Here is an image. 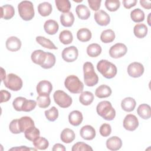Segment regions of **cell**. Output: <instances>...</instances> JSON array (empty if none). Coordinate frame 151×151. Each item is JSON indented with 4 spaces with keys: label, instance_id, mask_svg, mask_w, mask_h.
I'll list each match as a JSON object with an SVG mask.
<instances>
[{
    "label": "cell",
    "instance_id": "cell-12",
    "mask_svg": "<svg viewBox=\"0 0 151 151\" xmlns=\"http://www.w3.org/2000/svg\"><path fill=\"white\" fill-rule=\"evenodd\" d=\"M94 17L96 23L100 26H106L110 22L109 15L103 10H99L96 12Z\"/></svg>",
    "mask_w": 151,
    "mask_h": 151
},
{
    "label": "cell",
    "instance_id": "cell-47",
    "mask_svg": "<svg viewBox=\"0 0 151 151\" xmlns=\"http://www.w3.org/2000/svg\"><path fill=\"white\" fill-rule=\"evenodd\" d=\"M99 131L100 134L102 136L107 137L111 134V126L107 123H103L101 125Z\"/></svg>",
    "mask_w": 151,
    "mask_h": 151
},
{
    "label": "cell",
    "instance_id": "cell-25",
    "mask_svg": "<svg viewBox=\"0 0 151 151\" xmlns=\"http://www.w3.org/2000/svg\"><path fill=\"white\" fill-rule=\"evenodd\" d=\"M76 137L74 131L70 129H64L60 134V139L62 142L65 143H70L72 142Z\"/></svg>",
    "mask_w": 151,
    "mask_h": 151
},
{
    "label": "cell",
    "instance_id": "cell-9",
    "mask_svg": "<svg viewBox=\"0 0 151 151\" xmlns=\"http://www.w3.org/2000/svg\"><path fill=\"white\" fill-rule=\"evenodd\" d=\"M127 51V48L123 43H116L109 50V54L113 58H119L124 56Z\"/></svg>",
    "mask_w": 151,
    "mask_h": 151
},
{
    "label": "cell",
    "instance_id": "cell-20",
    "mask_svg": "<svg viewBox=\"0 0 151 151\" xmlns=\"http://www.w3.org/2000/svg\"><path fill=\"white\" fill-rule=\"evenodd\" d=\"M1 17L5 19H9L12 18L15 14V9L13 6L9 4L4 5L0 8Z\"/></svg>",
    "mask_w": 151,
    "mask_h": 151
},
{
    "label": "cell",
    "instance_id": "cell-27",
    "mask_svg": "<svg viewBox=\"0 0 151 151\" xmlns=\"http://www.w3.org/2000/svg\"><path fill=\"white\" fill-rule=\"evenodd\" d=\"M76 12L78 17L81 19H87L90 16V11L86 5H78L76 8Z\"/></svg>",
    "mask_w": 151,
    "mask_h": 151
},
{
    "label": "cell",
    "instance_id": "cell-52",
    "mask_svg": "<svg viewBox=\"0 0 151 151\" xmlns=\"http://www.w3.org/2000/svg\"><path fill=\"white\" fill-rule=\"evenodd\" d=\"M52 150L53 151H65V147L64 145L60 144V143H56L53 146V147L52 149Z\"/></svg>",
    "mask_w": 151,
    "mask_h": 151
},
{
    "label": "cell",
    "instance_id": "cell-30",
    "mask_svg": "<svg viewBox=\"0 0 151 151\" xmlns=\"http://www.w3.org/2000/svg\"><path fill=\"white\" fill-rule=\"evenodd\" d=\"M94 100V95L91 92L86 91L81 92L79 97L80 102L84 106H88L92 103Z\"/></svg>",
    "mask_w": 151,
    "mask_h": 151
},
{
    "label": "cell",
    "instance_id": "cell-7",
    "mask_svg": "<svg viewBox=\"0 0 151 151\" xmlns=\"http://www.w3.org/2000/svg\"><path fill=\"white\" fill-rule=\"evenodd\" d=\"M54 101L60 107L67 108L72 104V99L63 90H57L53 94Z\"/></svg>",
    "mask_w": 151,
    "mask_h": 151
},
{
    "label": "cell",
    "instance_id": "cell-41",
    "mask_svg": "<svg viewBox=\"0 0 151 151\" xmlns=\"http://www.w3.org/2000/svg\"><path fill=\"white\" fill-rule=\"evenodd\" d=\"M55 61H56V59H55V55L51 52H47L46 60L44 63L41 67L44 69L51 68L55 65Z\"/></svg>",
    "mask_w": 151,
    "mask_h": 151
},
{
    "label": "cell",
    "instance_id": "cell-11",
    "mask_svg": "<svg viewBox=\"0 0 151 151\" xmlns=\"http://www.w3.org/2000/svg\"><path fill=\"white\" fill-rule=\"evenodd\" d=\"M139 126V120L136 116L129 114L126 116L123 120V127L129 131L135 130Z\"/></svg>",
    "mask_w": 151,
    "mask_h": 151
},
{
    "label": "cell",
    "instance_id": "cell-50",
    "mask_svg": "<svg viewBox=\"0 0 151 151\" xmlns=\"http://www.w3.org/2000/svg\"><path fill=\"white\" fill-rule=\"evenodd\" d=\"M1 93V103H3V102H6L8 101L11 97V93L5 90H2L0 91Z\"/></svg>",
    "mask_w": 151,
    "mask_h": 151
},
{
    "label": "cell",
    "instance_id": "cell-55",
    "mask_svg": "<svg viewBox=\"0 0 151 151\" xmlns=\"http://www.w3.org/2000/svg\"><path fill=\"white\" fill-rule=\"evenodd\" d=\"M1 81H4L5 78H6V73H5V71L4 70V69L1 67Z\"/></svg>",
    "mask_w": 151,
    "mask_h": 151
},
{
    "label": "cell",
    "instance_id": "cell-17",
    "mask_svg": "<svg viewBox=\"0 0 151 151\" xmlns=\"http://www.w3.org/2000/svg\"><path fill=\"white\" fill-rule=\"evenodd\" d=\"M122 146V141L117 136H112L106 141V147L110 150H119Z\"/></svg>",
    "mask_w": 151,
    "mask_h": 151
},
{
    "label": "cell",
    "instance_id": "cell-56",
    "mask_svg": "<svg viewBox=\"0 0 151 151\" xmlns=\"http://www.w3.org/2000/svg\"><path fill=\"white\" fill-rule=\"evenodd\" d=\"M150 14H151V13H149V16H148V24H149V25H150V22H149V19H150Z\"/></svg>",
    "mask_w": 151,
    "mask_h": 151
},
{
    "label": "cell",
    "instance_id": "cell-42",
    "mask_svg": "<svg viewBox=\"0 0 151 151\" xmlns=\"http://www.w3.org/2000/svg\"><path fill=\"white\" fill-rule=\"evenodd\" d=\"M45 116L49 121L54 122L58 117V110L55 107L53 106L49 110L45 111Z\"/></svg>",
    "mask_w": 151,
    "mask_h": 151
},
{
    "label": "cell",
    "instance_id": "cell-2",
    "mask_svg": "<svg viewBox=\"0 0 151 151\" xmlns=\"http://www.w3.org/2000/svg\"><path fill=\"white\" fill-rule=\"evenodd\" d=\"M97 69L104 77L108 79L114 77L117 72L116 66L107 60H101L99 61Z\"/></svg>",
    "mask_w": 151,
    "mask_h": 151
},
{
    "label": "cell",
    "instance_id": "cell-24",
    "mask_svg": "<svg viewBox=\"0 0 151 151\" xmlns=\"http://www.w3.org/2000/svg\"><path fill=\"white\" fill-rule=\"evenodd\" d=\"M74 17L71 12L63 13L60 15V22L65 27H71L74 22Z\"/></svg>",
    "mask_w": 151,
    "mask_h": 151
},
{
    "label": "cell",
    "instance_id": "cell-32",
    "mask_svg": "<svg viewBox=\"0 0 151 151\" xmlns=\"http://www.w3.org/2000/svg\"><path fill=\"white\" fill-rule=\"evenodd\" d=\"M24 134L27 139L32 142L34 139L40 136V130L37 129L35 126H32L25 131Z\"/></svg>",
    "mask_w": 151,
    "mask_h": 151
},
{
    "label": "cell",
    "instance_id": "cell-1",
    "mask_svg": "<svg viewBox=\"0 0 151 151\" xmlns=\"http://www.w3.org/2000/svg\"><path fill=\"white\" fill-rule=\"evenodd\" d=\"M97 114L106 120H112L116 116V111L109 101H100L96 107Z\"/></svg>",
    "mask_w": 151,
    "mask_h": 151
},
{
    "label": "cell",
    "instance_id": "cell-38",
    "mask_svg": "<svg viewBox=\"0 0 151 151\" xmlns=\"http://www.w3.org/2000/svg\"><path fill=\"white\" fill-rule=\"evenodd\" d=\"M55 2L58 10L64 13L68 12L71 6L68 0H55Z\"/></svg>",
    "mask_w": 151,
    "mask_h": 151
},
{
    "label": "cell",
    "instance_id": "cell-14",
    "mask_svg": "<svg viewBox=\"0 0 151 151\" xmlns=\"http://www.w3.org/2000/svg\"><path fill=\"white\" fill-rule=\"evenodd\" d=\"M47 52L41 50H37L33 51L31 54V58L32 62L36 64L41 66L45 62L47 58Z\"/></svg>",
    "mask_w": 151,
    "mask_h": 151
},
{
    "label": "cell",
    "instance_id": "cell-40",
    "mask_svg": "<svg viewBox=\"0 0 151 151\" xmlns=\"http://www.w3.org/2000/svg\"><path fill=\"white\" fill-rule=\"evenodd\" d=\"M37 103L40 108L45 109L48 107L51 103L50 95L38 96L37 97Z\"/></svg>",
    "mask_w": 151,
    "mask_h": 151
},
{
    "label": "cell",
    "instance_id": "cell-3",
    "mask_svg": "<svg viewBox=\"0 0 151 151\" xmlns=\"http://www.w3.org/2000/svg\"><path fill=\"white\" fill-rule=\"evenodd\" d=\"M84 81L88 87H93L97 84L99 77L94 71L93 64L91 62H86L83 64Z\"/></svg>",
    "mask_w": 151,
    "mask_h": 151
},
{
    "label": "cell",
    "instance_id": "cell-29",
    "mask_svg": "<svg viewBox=\"0 0 151 151\" xmlns=\"http://www.w3.org/2000/svg\"><path fill=\"white\" fill-rule=\"evenodd\" d=\"M52 10V5L48 2H42L38 6V13L42 17L48 16L50 14H51Z\"/></svg>",
    "mask_w": 151,
    "mask_h": 151
},
{
    "label": "cell",
    "instance_id": "cell-33",
    "mask_svg": "<svg viewBox=\"0 0 151 151\" xmlns=\"http://www.w3.org/2000/svg\"><path fill=\"white\" fill-rule=\"evenodd\" d=\"M101 46L96 43H93L88 45L87 48V53L91 57H96L101 52Z\"/></svg>",
    "mask_w": 151,
    "mask_h": 151
},
{
    "label": "cell",
    "instance_id": "cell-5",
    "mask_svg": "<svg viewBox=\"0 0 151 151\" xmlns=\"http://www.w3.org/2000/svg\"><path fill=\"white\" fill-rule=\"evenodd\" d=\"M20 17L24 21L31 20L35 15L33 4L31 1H24L18 5Z\"/></svg>",
    "mask_w": 151,
    "mask_h": 151
},
{
    "label": "cell",
    "instance_id": "cell-28",
    "mask_svg": "<svg viewBox=\"0 0 151 151\" xmlns=\"http://www.w3.org/2000/svg\"><path fill=\"white\" fill-rule=\"evenodd\" d=\"M147 27L144 24H137L135 25L133 28L134 35L138 38H143L147 34Z\"/></svg>",
    "mask_w": 151,
    "mask_h": 151
},
{
    "label": "cell",
    "instance_id": "cell-26",
    "mask_svg": "<svg viewBox=\"0 0 151 151\" xmlns=\"http://www.w3.org/2000/svg\"><path fill=\"white\" fill-rule=\"evenodd\" d=\"M138 115L143 119H149L151 116L150 107L147 104H142L137 109Z\"/></svg>",
    "mask_w": 151,
    "mask_h": 151
},
{
    "label": "cell",
    "instance_id": "cell-21",
    "mask_svg": "<svg viewBox=\"0 0 151 151\" xmlns=\"http://www.w3.org/2000/svg\"><path fill=\"white\" fill-rule=\"evenodd\" d=\"M18 124L21 133H24L31 126H35L33 120L28 116H24L18 119Z\"/></svg>",
    "mask_w": 151,
    "mask_h": 151
},
{
    "label": "cell",
    "instance_id": "cell-35",
    "mask_svg": "<svg viewBox=\"0 0 151 151\" xmlns=\"http://www.w3.org/2000/svg\"><path fill=\"white\" fill-rule=\"evenodd\" d=\"M115 39V33L111 29H108L104 30L100 35V40L104 43H110Z\"/></svg>",
    "mask_w": 151,
    "mask_h": 151
},
{
    "label": "cell",
    "instance_id": "cell-43",
    "mask_svg": "<svg viewBox=\"0 0 151 151\" xmlns=\"http://www.w3.org/2000/svg\"><path fill=\"white\" fill-rule=\"evenodd\" d=\"M120 6L119 0H106L105 1L106 8L111 12L116 11Z\"/></svg>",
    "mask_w": 151,
    "mask_h": 151
},
{
    "label": "cell",
    "instance_id": "cell-36",
    "mask_svg": "<svg viewBox=\"0 0 151 151\" xmlns=\"http://www.w3.org/2000/svg\"><path fill=\"white\" fill-rule=\"evenodd\" d=\"M34 146L39 150H45L49 146V142L45 138L38 136L32 141Z\"/></svg>",
    "mask_w": 151,
    "mask_h": 151
},
{
    "label": "cell",
    "instance_id": "cell-48",
    "mask_svg": "<svg viewBox=\"0 0 151 151\" xmlns=\"http://www.w3.org/2000/svg\"><path fill=\"white\" fill-rule=\"evenodd\" d=\"M9 130L12 133L14 134H19L21 133L19 130V124H18V119H14L12 120L9 126Z\"/></svg>",
    "mask_w": 151,
    "mask_h": 151
},
{
    "label": "cell",
    "instance_id": "cell-49",
    "mask_svg": "<svg viewBox=\"0 0 151 151\" xmlns=\"http://www.w3.org/2000/svg\"><path fill=\"white\" fill-rule=\"evenodd\" d=\"M101 1V0H88V3L90 8L95 11L100 9Z\"/></svg>",
    "mask_w": 151,
    "mask_h": 151
},
{
    "label": "cell",
    "instance_id": "cell-53",
    "mask_svg": "<svg viewBox=\"0 0 151 151\" xmlns=\"http://www.w3.org/2000/svg\"><path fill=\"white\" fill-rule=\"evenodd\" d=\"M140 4L142 6L147 9H150L151 8V1H140Z\"/></svg>",
    "mask_w": 151,
    "mask_h": 151
},
{
    "label": "cell",
    "instance_id": "cell-4",
    "mask_svg": "<svg viewBox=\"0 0 151 151\" xmlns=\"http://www.w3.org/2000/svg\"><path fill=\"white\" fill-rule=\"evenodd\" d=\"M64 85L65 88L71 93L78 94L83 92L84 88L83 83L80 80L78 77L74 75H70L66 77Z\"/></svg>",
    "mask_w": 151,
    "mask_h": 151
},
{
    "label": "cell",
    "instance_id": "cell-22",
    "mask_svg": "<svg viewBox=\"0 0 151 151\" xmlns=\"http://www.w3.org/2000/svg\"><path fill=\"white\" fill-rule=\"evenodd\" d=\"M111 94V88L106 85L102 84L98 87L95 91V95L100 99L106 98L109 97Z\"/></svg>",
    "mask_w": 151,
    "mask_h": 151
},
{
    "label": "cell",
    "instance_id": "cell-16",
    "mask_svg": "<svg viewBox=\"0 0 151 151\" xmlns=\"http://www.w3.org/2000/svg\"><path fill=\"white\" fill-rule=\"evenodd\" d=\"M81 137L85 140H93L96 136V130L94 128L90 125H86L81 127L80 131Z\"/></svg>",
    "mask_w": 151,
    "mask_h": 151
},
{
    "label": "cell",
    "instance_id": "cell-34",
    "mask_svg": "<svg viewBox=\"0 0 151 151\" xmlns=\"http://www.w3.org/2000/svg\"><path fill=\"white\" fill-rule=\"evenodd\" d=\"M36 41L44 48L51 50H57L58 48L49 39L42 36H38L36 37Z\"/></svg>",
    "mask_w": 151,
    "mask_h": 151
},
{
    "label": "cell",
    "instance_id": "cell-13",
    "mask_svg": "<svg viewBox=\"0 0 151 151\" xmlns=\"http://www.w3.org/2000/svg\"><path fill=\"white\" fill-rule=\"evenodd\" d=\"M36 89L39 96L50 95L52 90V85L47 80H42L38 83Z\"/></svg>",
    "mask_w": 151,
    "mask_h": 151
},
{
    "label": "cell",
    "instance_id": "cell-37",
    "mask_svg": "<svg viewBox=\"0 0 151 151\" xmlns=\"http://www.w3.org/2000/svg\"><path fill=\"white\" fill-rule=\"evenodd\" d=\"M59 40L62 44L67 45L72 42L73 36L71 31L68 30H63L59 35Z\"/></svg>",
    "mask_w": 151,
    "mask_h": 151
},
{
    "label": "cell",
    "instance_id": "cell-6",
    "mask_svg": "<svg viewBox=\"0 0 151 151\" xmlns=\"http://www.w3.org/2000/svg\"><path fill=\"white\" fill-rule=\"evenodd\" d=\"M5 86L12 91H19L22 87V80L17 75L10 73L3 81Z\"/></svg>",
    "mask_w": 151,
    "mask_h": 151
},
{
    "label": "cell",
    "instance_id": "cell-8",
    "mask_svg": "<svg viewBox=\"0 0 151 151\" xmlns=\"http://www.w3.org/2000/svg\"><path fill=\"white\" fill-rule=\"evenodd\" d=\"M78 55V49L75 46H70L65 48L62 51L63 59L67 62L71 63L76 61Z\"/></svg>",
    "mask_w": 151,
    "mask_h": 151
},
{
    "label": "cell",
    "instance_id": "cell-51",
    "mask_svg": "<svg viewBox=\"0 0 151 151\" xmlns=\"http://www.w3.org/2000/svg\"><path fill=\"white\" fill-rule=\"evenodd\" d=\"M137 4L136 0H123V4L125 8L130 9L132 7L135 6Z\"/></svg>",
    "mask_w": 151,
    "mask_h": 151
},
{
    "label": "cell",
    "instance_id": "cell-39",
    "mask_svg": "<svg viewBox=\"0 0 151 151\" xmlns=\"http://www.w3.org/2000/svg\"><path fill=\"white\" fill-rule=\"evenodd\" d=\"M130 17L134 22H140L145 19V13L140 8H136L130 12Z\"/></svg>",
    "mask_w": 151,
    "mask_h": 151
},
{
    "label": "cell",
    "instance_id": "cell-19",
    "mask_svg": "<svg viewBox=\"0 0 151 151\" xmlns=\"http://www.w3.org/2000/svg\"><path fill=\"white\" fill-rule=\"evenodd\" d=\"M45 31L50 35L55 34L59 29V25L57 21L53 19H48L45 21L44 25Z\"/></svg>",
    "mask_w": 151,
    "mask_h": 151
},
{
    "label": "cell",
    "instance_id": "cell-10",
    "mask_svg": "<svg viewBox=\"0 0 151 151\" xmlns=\"http://www.w3.org/2000/svg\"><path fill=\"white\" fill-rule=\"evenodd\" d=\"M143 65L138 62H133L130 63L127 67L128 74L133 78L140 77L144 73Z\"/></svg>",
    "mask_w": 151,
    "mask_h": 151
},
{
    "label": "cell",
    "instance_id": "cell-18",
    "mask_svg": "<svg viewBox=\"0 0 151 151\" xmlns=\"http://www.w3.org/2000/svg\"><path fill=\"white\" fill-rule=\"evenodd\" d=\"M83 120L82 113L78 110H73L68 115L69 123L74 126H79Z\"/></svg>",
    "mask_w": 151,
    "mask_h": 151
},
{
    "label": "cell",
    "instance_id": "cell-54",
    "mask_svg": "<svg viewBox=\"0 0 151 151\" xmlns=\"http://www.w3.org/2000/svg\"><path fill=\"white\" fill-rule=\"evenodd\" d=\"M32 149H30V148H28V147H27L26 146H21L20 147H13V148H11L9 150H31Z\"/></svg>",
    "mask_w": 151,
    "mask_h": 151
},
{
    "label": "cell",
    "instance_id": "cell-45",
    "mask_svg": "<svg viewBox=\"0 0 151 151\" xmlns=\"http://www.w3.org/2000/svg\"><path fill=\"white\" fill-rule=\"evenodd\" d=\"M72 151H89V150H93V149L91 146L88 145L87 144L84 143V142H77L76 144H74L72 148Z\"/></svg>",
    "mask_w": 151,
    "mask_h": 151
},
{
    "label": "cell",
    "instance_id": "cell-31",
    "mask_svg": "<svg viewBox=\"0 0 151 151\" xmlns=\"http://www.w3.org/2000/svg\"><path fill=\"white\" fill-rule=\"evenodd\" d=\"M91 31L86 28H80L77 32V38L81 42L88 41L91 38Z\"/></svg>",
    "mask_w": 151,
    "mask_h": 151
},
{
    "label": "cell",
    "instance_id": "cell-23",
    "mask_svg": "<svg viewBox=\"0 0 151 151\" xmlns=\"http://www.w3.org/2000/svg\"><path fill=\"white\" fill-rule=\"evenodd\" d=\"M136 105L135 100L130 97H126L121 102V107L123 110L127 112H130L133 111Z\"/></svg>",
    "mask_w": 151,
    "mask_h": 151
},
{
    "label": "cell",
    "instance_id": "cell-46",
    "mask_svg": "<svg viewBox=\"0 0 151 151\" xmlns=\"http://www.w3.org/2000/svg\"><path fill=\"white\" fill-rule=\"evenodd\" d=\"M25 100L26 99L23 97H18L15 98L12 102V106L14 109L18 111H22V105Z\"/></svg>",
    "mask_w": 151,
    "mask_h": 151
},
{
    "label": "cell",
    "instance_id": "cell-44",
    "mask_svg": "<svg viewBox=\"0 0 151 151\" xmlns=\"http://www.w3.org/2000/svg\"><path fill=\"white\" fill-rule=\"evenodd\" d=\"M37 104V103L35 100H27L26 99V100H25L22 105V110L25 112L31 111L35 108Z\"/></svg>",
    "mask_w": 151,
    "mask_h": 151
},
{
    "label": "cell",
    "instance_id": "cell-15",
    "mask_svg": "<svg viewBox=\"0 0 151 151\" xmlns=\"http://www.w3.org/2000/svg\"><path fill=\"white\" fill-rule=\"evenodd\" d=\"M21 40L17 37H10L6 41V47L10 51L15 52L18 51L21 48Z\"/></svg>",
    "mask_w": 151,
    "mask_h": 151
}]
</instances>
